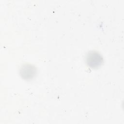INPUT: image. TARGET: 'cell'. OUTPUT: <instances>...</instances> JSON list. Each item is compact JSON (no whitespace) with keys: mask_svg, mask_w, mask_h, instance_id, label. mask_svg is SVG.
Here are the masks:
<instances>
[{"mask_svg":"<svg viewBox=\"0 0 124 124\" xmlns=\"http://www.w3.org/2000/svg\"><path fill=\"white\" fill-rule=\"evenodd\" d=\"M86 62L89 67L97 68L102 64L103 59L100 53L95 51H92L87 54Z\"/></svg>","mask_w":124,"mask_h":124,"instance_id":"obj_1","label":"cell"},{"mask_svg":"<svg viewBox=\"0 0 124 124\" xmlns=\"http://www.w3.org/2000/svg\"><path fill=\"white\" fill-rule=\"evenodd\" d=\"M20 73L21 77L24 79H31L36 74V69L34 66L30 64H26L21 68Z\"/></svg>","mask_w":124,"mask_h":124,"instance_id":"obj_2","label":"cell"}]
</instances>
